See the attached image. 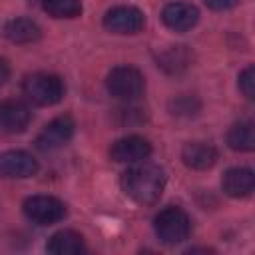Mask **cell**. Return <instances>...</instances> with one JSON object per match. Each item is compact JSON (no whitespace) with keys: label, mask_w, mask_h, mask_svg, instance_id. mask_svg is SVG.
Listing matches in <instances>:
<instances>
[{"label":"cell","mask_w":255,"mask_h":255,"mask_svg":"<svg viewBox=\"0 0 255 255\" xmlns=\"http://www.w3.org/2000/svg\"><path fill=\"white\" fill-rule=\"evenodd\" d=\"M122 189L135 203L153 205L165 189V173L161 167L151 163L133 165L122 173Z\"/></svg>","instance_id":"obj_1"},{"label":"cell","mask_w":255,"mask_h":255,"mask_svg":"<svg viewBox=\"0 0 255 255\" xmlns=\"http://www.w3.org/2000/svg\"><path fill=\"white\" fill-rule=\"evenodd\" d=\"M24 96L36 106H54L64 98V80L50 72H34L22 82Z\"/></svg>","instance_id":"obj_2"},{"label":"cell","mask_w":255,"mask_h":255,"mask_svg":"<svg viewBox=\"0 0 255 255\" xmlns=\"http://www.w3.org/2000/svg\"><path fill=\"white\" fill-rule=\"evenodd\" d=\"M153 231L157 239L165 245H177L185 241L191 233V219L189 215L175 205L163 207L155 217H153Z\"/></svg>","instance_id":"obj_3"},{"label":"cell","mask_w":255,"mask_h":255,"mask_svg":"<svg viewBox=\"0 0 255 255\" xmlns=\"http://www.w3.org/2000/svg\"><path fill=\"white\" fill-rule=\"evenodd\" d=\"M106 88L114 98L131 102V100H137L139 96H143L145 78L133 66H116L114 70H110V74L106 78Z\"/></svg>","instance_id":"obj_4"},{"label":"cell","mask_w":255,"mask_h":255,"mask_svg":"<svg viewBox=\"0 0 255 255\" xmlns=\"http://www.w3.org/2000/svg\"><path fill=\"white\" fill-rule=\"evenodd\" d=\"M24 215L36 225H54L66 217V205L52 195H32L22 205Z\"/></svg>","instance_id":"obj_5"},{"label":"cell","mask_w":255,"mask_h":255,"mask_svg":"<svg viewBox=\"0 0 255 255\" xmlns=\"http://www.w3.org/2000/svg\"><path fill=\"white\" fill-rule=\"evenodd\" d=\"M145 26V16L135 6H114L104 14V28L112 34H137Z\"/></svg>","instance_id":"obj_6"},{"label":"cell","mask_w":255,"mask_h":255,"mask_svg":"<svg viewBox=\"0 0 255 255\" xmlns=\"http://www.w3.org/2000/svg\"><path fill=\"white\" fill-rule=\"evenodd\" d=\"M74 129H76L74 118L68 114H62L42 128V131L36 137V147L42 151H54L72 139Z\"/></svg>","instance_id":"obj_7"},{"label":"cell","mask_w":255,"mask_h":255,"mask_svg":"<svg viewBox=\"0 0 255 255\" xmlns=\"http://www.w3.org/2000/svg\"><path fill=\"white\" fill-rule=\"evenodd\" d=\"M151 153V143L141 135H126L112 143L110 157L118 163H139Z\"/></svg>","instance_id":"obj_8"},{"label":"cell","mask_w":255,"mask_h":255,"mask_svg":"<svg viewBox=\"0 0 255 255\" xmlns=\"http://www.w3.org/2000/svg\"><path fill=\"white\" fill-rule=\"evenodd\" d=\"M38 161L32 153L24 149H8L0 153V175L10 179H26L36 175Z\"/></svg>","instance_id":"obj_9"},{"label":"cell","mask_w":255,"mask_h":255,"mask_svg":"<svg viewBox=\"0 0 255 255\" xmlns=\"http://www.w3.org/2000/svg\"><path fill=\"white\" fill-rule=\"evenodd\" d=\"M32 120L30 108L20 100L0 102V129L6 133H22Z\"/></svg>","instance_id":"obj_10"},{"label":"cell","mask_w":255,"mask_h":255,"mask_svg":"<svg viewBox=\"0 0 255 255\" xmlns=\"http://www.w3.org/2000/svg\"><path fill=\"white\" fill-rule=\"evenodd\" d=\"M163 24L173 32H187L199 20V10L189 2H169L161 10Z\"/></svg>","instance_id":"obj_11"},{"label":"cell","mask_w":255,"mask_h":255,"mask_svg":"<svg viewBox=\"0 0 255 255\" xmlns=\"http://www.w3.org/2000/svg\"><path fill=\"white\" fill-rule=\"evenodd\" d=\"M221 189L235 199L249 197L255 189V175L249 167H229L221 177Z\"/></svg>","instance_id":"obj_12"},{"label":"cell","mask_w":255,"mask_h":255,"mask_svg":"<svg viewBox=\"0 0 255 255\" xmlns=\"http://www.w3.org/2000/svg\"><path fill=\"white\" fill-rule=\"evenodd\" d=\"M181 159L189 169L205 171L217 161V149L207 141H187L181 149Z\"/></svg>","instance_id":"obj_13"},{"label":"cell","mask_w":255,"mask_h":255,"mask_svg":"<svg viewBox=\"0 0 255 255\" xmlns=\"http://www.w3.org/2000/svg\"><path fill=\"white\" fill-rule=\"evenodd\" d=\"M2 34L12 44H32V42L40 40L42 30H40V26L32 18L18 16V18H12V20H8L4 24Z\"/></svg>","instance_id":"obj_14"},{"label":"cell","mask_w":255,"mask_h":255,"mask_svg":"<svg viewBox=\"0 0 255 255\" xmlns=\"http://www.w3.org/2000/svg\"><path fill=\"white\" fill-rule=\"evenodd\" d=\"M84 249V237L72 229H62L54 233L46 243V251L52 255H80Z\"/></svg>","instance_id":"obj_15"},{"label":"cell","mask_w":255,"mask_h":255,"mask_svg":"<svg viewBox=\"0 0 255 255\" xmlns=\"http://www.w3.org/2000/svg\"><path fill=\"white\" fill-rule=\"evenodd\" d=\"M193 54L187 46H169L157 56V66L167 74H181L191 66Z\"/></svg>","instance_id":"obj_16"},{"label":"cell","mask_w":255,"mask_h":255,"mask_svg":"<svg viewBox=\"0 0 255 255\" xmlns=\"http://www.w3.org/2000/svg\"><path fill=\"white\" fill-rule=\"evenodd\" d=\"M227 145L233 151H253L255 149V126L251 120L237 122L227 131Z\"/></svg>","instance_id":"obj_17"},{"label":"cell","mask_w":255,"mask_h":255,"mask_svg":"<svg viewBox=\"0 0 255 255\" xmlns=\"http://www.w3.org/2000/svg\"><path fill=\"white\" fill-rule=\"evenodd\" d=\"M42 8L52 18H78L82 14V0H42Z\"/></svg>","instance_id":"obj_18"},{"label":"cell","mask_w":255,"mask_h":255,"mask_svg":"<svg viewBox=\"0 0 255 255\" xmlns=\"http://www.w3.org/2000/svg\"><path fill=\"white\" fill-rule=\"evenodd\" d=\"M197 110H199V104L191 96H181V98H177V100L171 102V114H175V116L189 118V116L197 114Z\"/></svg>","instance_id":"obj_19"},{"label":"cell","mask_w":255,"mask_h":255,"mask_svg":"<svg viewBox=\"0 0 255 255\" xmlns=\"http://www.w3.org/2000/svg\"><path fill=\"white\" fill-rule=\"evenodd\" d=\"M239 90L247 100L255 98V68L247 66L241 74H239Z\"/></svg>","instance_id":"obj_20"},{"label":"cell","mask_w":255,"mask_h":255,"mask_svg":"<svg viewBox=\"0 0 255 255\" xmlns=\"http://www.w3.org/2000/svg\"><path fill=\"white\" fill-rule=\"evenodd\" d=\"M207 8L215 10V12H223V10H229V8H235L241 0H203Z\"/></svg>","instance_id":"obj_21"},{"label":"cell","mask_w":255,"mask_h":255,"mask_svg":"<svg viewBox=\"0 0 255 255\" xmlns=\"http://www.w3.org/2000/svg\"><path fill=\"white\" fill-rule=\"evenodd\" d=\"M10 78V64L0 56V86H4Z\"/></svg>","instance_id":"obj_22"}]
</instances>
